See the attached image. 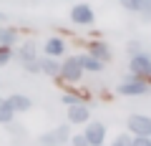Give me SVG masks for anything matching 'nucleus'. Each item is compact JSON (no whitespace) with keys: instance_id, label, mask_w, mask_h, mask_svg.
<instances>
[{"instance_id":"nucleus-1","label":"nucleus","mask_w":151,"mask_h":146,"mask_svg":"<svg viewBox=\"0 0 151 146\" xmlns=\"http://www.w3.org/2000/svg\"><path fill=\"white\" fill-rule=\"evenodd\" d=\"M63 81H68V83H76V81H81V76H83V65H81V60L78 58H68L63 65H60V73H58Z\"/></svg>"},{"instance_id":"nucleus-2","label":"nucleus","mask_w":151,"mask_h":146,"mask_svg":"<svg viewBox=\"0 0 151 146\" xmlns=\"http://www.w3.org/2000/svg\"><path fill=\"white\" fill-rule=\"evenodd\" d=\"M68 139H70L68 124H63V126H58V129H53V131H48V134H43V136H40V144H43V146H63Z\"/></svg>"},{"instance_id":"nucleus-3","label":"nucleus","mask_w":151,"mask_h":146,"mask_svg":"<svg viewBox=\"0 0 151 146\" xmlns=\"http://www.w3.org/2000/svg\"><path fill=\"white\" fill-rule=\"evenodd\" d=\"M129 131L136 136H151V119L149 116H141V114H134L129 116Z\"/></svg>"},{"instance_id":"nucleus-4","label":"nucleus","mask_w":151,"mask_h":146,"mask_svg":"<svg viewBox=\"0 0 151 146\" xmlns=\"http://www.w3.org/2000/svg\"><path fill=\"white\" fill-rule=\"evenodd\" d=\"M70 20L78 23V25H91V23L96 20V15H93V8L86 5V3H78V5L70 10Z\"/></svg>"},{"instance_id":"nucleus-5","label":"nucleus","mask_w":151,"mask_h":146,"mask_svg":"<svg viewBox=\"0 0 151 146\" xmlns=\"http://www.w3.org/2000/svg\"><path fill=\"white\" fill-rule=\"evenodd\" d=\"M129 68H131V73H134V76H151V60H149V55H146V53L131 55Z\"/></svg>"},{"instance_id":"nucleus-6","label":"nucleus","mask_w":151,"mask_h":146,"mask_svg":"<svg viewBox=\"0 0 151 146\" xmlns=\"http://www.w3.org/2000/svg\"><path fill=\"white\" fill-rule=\"evenodd\" d=\"M86 141H88V146H98V144H103V139H106V126L101 124V121H93V124H88V129H86Z\"/></svg>"},{"instance_id":"nucleus-7","label":"nucleus","mask_w":151,"mask_h":146,"mask_svg":"<svg viewBox=\"0 0 151 146\" xmlns=\"http://www.w3.org/2000/svg\"><path fill=\"white\" fill-rule=\"evenodd\" d=\"M119 93H121V96H146V93H149V86H146L144 81H139V78H134V81L121 83Z\"/></svg>"},{"instance_id":"nucleus-8","label":"nucleus","mask_w":151,"mask_h":146,"mask_svg":"<svg viewBox=\"0 0 151 146\" xmlns=\"http://www.w3.org/2000/svg\"><path fill=\"white\" fill-rule=\"evenodd\" d=\"M88 116H91V111H88L81 101L73 103V106H68V124H86Z\"/></svg>"},{"instance_id":"nucleus-9","label":"nucleus","mask_w":151,"mask_h":146,"mask_svg":"<svg viewBox=\"0 0 151 146\" xmlns=\"http://www.w3.org/2000/svg\"><path fill=\"white\" fill-rule=\"evenodd\" d=\"M5 101H8V106H10L15 114H23V111H28V108H30V98L23 96V93H15V96L5 98Z\"/></svg>"},{"instance_id":"nucleus-10","label":"nucleus","mask_w":151,"mask_h":146,"mask_svg":"<svg viewBox=\"0 0 151 146\" xmlns=\"http://www.w3.org/2000/svg\"><path fill=\"white\" fill-rule=\"evenodd\" d=\"M38 65H40V73H45V76H58V73H60V63H55L50 55L38 58Z\"/></svg>"},{"instance_id":"nucleus-11","label":"nucleus","mask_w":151,"mask_h":146,"mask_svg":"<svg viewBox=\"0 0 151 146\" xmlns=\"http://www.w3.org/2000/svg\"><path fill=\"white\" fill-rule=\"evenodd\" d=\"M91 55L106 63V60H111V48H108L103 40H96V43H91Z\"/></svg>"},{"instance_id":"nucleus-12","label":"nucleus","mask_w":151,"mask_h":146,"mask_svg":"<svg viewBox=\"0 0 151 146\" xmlns=\"http://www.w3.org/2000/svg\"><path fill=\"white\" fill-rule=\"evenodd\" d=\"M45 55H50V58H55V55H60V53H65V43L60 38H48L45 40Z\"/></svg>"},{"instance_id":"nucleus-13","label":"nucleus","mask_w":151,"mask_h":146,"mask_svg":"<svg viewBox=\"0 0 151 146\" xmlns=\"http://www.w3.org/2000/svg\"><path fill=\"white\" fill-rule=\"evenodd\" d=\"M78 60H81L83 70H91V73H98V70H103V60L93 58V55H78Z\"/></svg>"},{"instance_id":"nucleus-14","label":"nucleus","mask_w":151,"mask_h":146,"mask_svg":"<svg viewBox=\"0 0 151 146\" xmlns=\"http://www.w3.org/2000/svg\"><path fill=\"white\" fill-rule=\"evenodd\" d=\"M28 60H35V43L33 40H25L20 45V63H28Z\"/></svg>"},{"instance_id":"nucleus-15","label":"nucleus","mask_w":151,"mask_h":146,"mask_svg":"<svg viewBox=\"0 0 151 146\" xmlns=\"http://www.w3.org/2000/svg\"><path fill=\"white\" fill-rule=\"evenodd\" d=\"M18 40V30L13 28H0V45H13Z\"/></svg>"},{"instance_id":"nucleus-16","label":"nucleus","mask_w":151,"mask_h":146,"mask_svg":"<svg viewBox=\"0 0 151 146\" xmlns=\"http://www.w3.org/2000/svg\"><path fill=\"white\" fill-rule=\"evenodd\" d=\"M13 116H15V111H13L10 106H8L5 98H0V124H10Z\"/></svg>"},{"instance_id":"nucleus-17","label":"nucleus","mask_w":151,"mask_h":146,"mask_svg":"<svg viewBox=\"0 0 151 146\" xmlns=\"http://www.w3.org/2000/svg\"><path fill=\"white\" fill-rule=\"evenodd\" d=\"M10 58H13V53H10V45H0V65H5Z\"/></svg>"},{"instance_id":"nucleus-18","label":"nucleus","mask_w":151,"mask_h":146,"mask_svg":"<svg viewBox=\"0 0 151 146\" xmlns=\"http://www.w3.org/2000/svg\"><path fill=\"white\" fill-rule=\"evenodd\" d=\"M131 146H151V136H136L131 139Z\"/></svg>"},{"instance_id":"nucleus-19","label":"nucleus","mask_w":151,"mask_h":146,"mask_svg":"<svg viewBox=\"0 0 151 146\" xmlns=\"http://www.w3.org/2000/svg\"><path fill=\"white\" fill-rule=\"evenodd\" d=\"M70 144H73V146H88V141H86V136H83V134H76V136H70Z\"/></svg>"},{"instance_id":"nucleus-20","label":"nucleus","mask_w":151,"mask_h":146,"mask_svg":"<svg viewBox=\"0 0 151 146\" xmlns=\"http://www.w3.org/2000/svg\"><path fill=\"white\" fill-rule=\"evenodd\" d=\"M111 146H131V136H126V134H121V136H119V139H116V141H113Z\"/></svg>"},{"instance_id":"nucleus-21","label":"nucleus","mask_w":151,"mask_h":146,"mask_svg":"<svg viewBox=\"0 0 151 146\" xmlns=\"http://www.w3.org/2000/svg\"><path fill=\"white\" fill-rule=\"evenodd\" d=\"M23 65H25L28 73H40V65H38V60H28V63H23Z\"/></svg>"},{"instance_id":"nucleus-22","label":"nucleus","mask_w":151,"mask_h":146,"mask_svg":"<svg viewBox=\"0 0 151 146\" xmlns=\"http://www.w3.org/2000/svg\"><path fill=\"white\" fill-rule=\"evenodd\" d=\"M78 101H81V98L76 96V93H65V96H63V103H65V106H73V103H78Z\"/></svg>"},{"instance_id":"nucleus-23","label":"nucleus","mask_w":151,"mask_h":146,"mask_svg":"<svg viewBox=\"0 0 151 146\" xmlns=\"http://www.w3.org/2000/svg\"><path fill=\"white\" fill-rule=\"evenodd\" d=\"M121 5H124L126 10H136V0H121Z\"/></svg>"},{"instance_id":"nucleus-24","label":"nucleus","mask_w":151,"mask_h":146,"mask_svg":"<svg viewBox=\"0 0 151 146\" xmlns=\"http://www.w3.org/2000/svg\"><path fill=\"white\" fill-rule=\"evenodd\" d=\"M129 50H131V53H134V55H136V53H144L139 43H129Z\"/></svg>"},{"instance_id":"nucleus-25","label":"nucleus","mask_w":151,"mask_h":146,"mask_svg":"<svg viewBox=\"0 0 151 146\" xmlns=\"http://www.w3.org/2000/svg\"><path fill=\"white\" fill-rule=\"evenodd\" d=\"M98 146H103V144H98Z\"/></svg>"},{"instance_id":"nucleus-26","label":"nucleus","mask_w":151,"mask_h":146,"mask_svg":"<svg viewBox=\"0 0 151 146\" xmlns=\"http://www.w3.org/2000/svg\"><path fill=\"white\" fill-rule=\"evenodd\" d=\"M0 18H3V15H0Z\"/></svg>"}]
</instances>
